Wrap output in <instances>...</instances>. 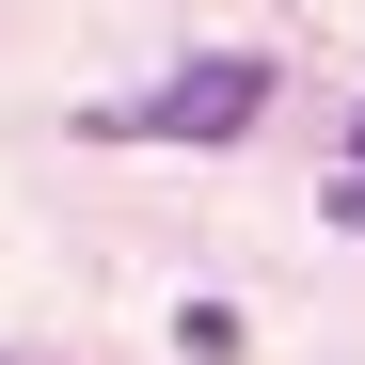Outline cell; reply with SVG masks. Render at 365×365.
I'll return each mask as SVG.
<instances>
[{
    "mask_svg": "<svg viewBox=\"0 0 365 365\" xmlns=\"http://www.w3.org/2000/svg\"><path fill=\"white\" fill-rule=\"evenodd\" d=\"M349 159H365V111H349Z\"/></svg>",
    "mask_w": 365,
    "mask_h": 365,
    "instance_id": "3",
    "label": "cell"
},
{
    "mask_svg": "<svg viewBox=\"0 0 365 365\" xmlns=\"http://www.w3.org/2000/svg\"><path fill=\"white\" fill-rule=\"evenodd\" d=\"M255 111H270V64H238V48H222V64H175L143 111H111V128H143V143H238Z\"/></svg>",
    "mask_w": 365,
    "mask_h": 365,
    "instance_id": "1",
    "label": "cell"
},
{
    "mask_svg": "<svg viewBox=\"0 0 365 365\" xmlns=\"http://www.w3.org/2000/svg\"><path fill=\"white\" fill-rule=\"evenodd\" d=\"M318 207H334V238H365V159L334 175V191H318Z\"/></svg>",
    "mask_w": 365,
    "mask_h": 365,
    "instance_id": "2",
    "label": "cell"
}]
</instances>
